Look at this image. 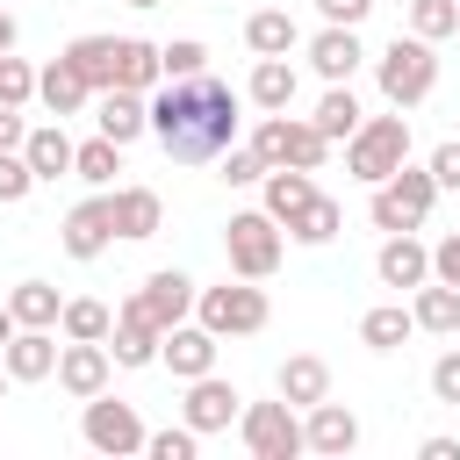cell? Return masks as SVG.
Listing matches in <instances>:
<instances>
[{
  "instance_id": "9c48e42d",
  "label": "cell",
  "mask_w": 460,
  "mask_h": 460,
  "mask_svg": "<svg viewBox=\"0 0 460 460\" xmlns=\"http://www.w3.org/2000/svg\"><path fill=\"white\" fill-rule=\"evenodd\" d=\"M86 446L93 453H108V460H122V453H144V417H137V402H115L108 388L101 395H86Z\"/></svg>"
},
{
  "instance_id": "e0dca14e",
  "label": "cell",
  "mask_w": 460,
  "mask_h": 460,
  "mask_svg": "<svg viewBox=\"0 0 460 460\" xmlns=\"http://www.w3.org/2000/svg\"><path fill=\"white\" fill-rule=\"evenodd\" d=\"M137 302H144V316H151L158 331H172V323H187V316H194V280H187L180 266H158V273L137 288Z\"/></svg>"
},
{
  "instance_id": "3957f363",
  "label": "cell",
  "mask_w": 460,
  "mask_h": 460,
  "mask_svg": "<svg viewBox=\"0 0 460 460\" xmlns=\"http://www.w3.org/2000/svg\"><path fill=\"white\" fill-rule=\"evenodd\" d=\"M402 158H410V115H402V108H395V115H367V122L345 137V172L367 180V187H381Z\"/></svg>"
},
{
  "instance_id": "9a60e30c",
  "label": "cell",
  "mask_w": 460,
  "mask_h": 460,
  "mask_svg": "<svg viewBox=\"0 0 460 460\" xmlns=\"http://www.w3.org/2000/svg\"><path fill=\"white\" fill-rule=\"evenodd\" d=\"M0 367H7V381H50L58 374V331L14 323V338L0 345Z\"/></svg>"
},
{
  "instance_id": "52a82bcc",
  "label": "cell",
  "mask_w": 460,
  "mask_h": 460,
  "mask_svg": "<svg viewBox=\"0 0 460 460\" xmlns=\"http://www.w3.org/2000/svg\"><path fill=\"white\" fill-rule=\"evenodd\" d=\"M252 151L266 158V165H302V172H316L323 158H331V137L309 122V115H259V129H252Z\"/></svg>"
},
{
  "instance_id": "f1b7e54d",
  "label": "cell",
  "mask_w": 460,
  "mask_h": 460,
  "mask_svg": "<svg viewBox=\"0 0 460 460\" xmlns=\"http://www.w3.org/2000/svg\"><path fill=\"white\" fill-rule=\"evenodd\" d=\"M165 79V65H158V43H144V36H115V86H137V93H151Z\"/></svg>"
},
{
  "instance_id": "681fc988",
  "label": "cell",
  "mask_w": 460,
  "mask_h": 460,
  "mask_svg": "<svg viewBox=\"0 0 460 460\" xmlns=\"http://www.w3.org/2000/svg\"><path fill=\"white\" fill-rule=\"evenodd\" d=\"M14 36H22V22H14V14L0 7V50H14Z\"/></svg>"
},
{
  "instance_id": "5b68a950",
  "label": "cell",
  "mask_w": 460,
  "mask_h": 460,
  "mask_svg": "<svg viewBox=\"0 0 460 460\" xmlns=\"http://www.w3.org/2000/svg\"><path fill=\"white\" fill-rule=\"evenodd\" d=\"M280 252H288V237H280V223H273L266 208H237V216H230L223 259H230L237 280H273V273H280Z\"/></svg>"
},
{
  "instance_id": "4fadbf2b",
  "label": "cell",
  "mask_w": 460,
  "mask_h": 460,
  "mask_svg": "<svg viewBox=\"0 0 460 460\" xmlns=\"http://www.w3.org/2000/svg\"><path fill=\"white\" fill-rule=\"evenodd\" d=\"M58 244H65L72 259H101V252L115 244V216H108V194H93V201L65 208V223H58Z\"/></svg>"
},
{
  "instance_id": "8fae6325",
  "label": "cell",
  "mask_w": 460,
  "mask_h": 460,
  "mask_svg": "<svg viewBox=\"0 0 460 460\" xmlns=\"http://www.w3.org/2000/svg\"><path fill=\"white\" fill-rule=\"evenodd\" d=\"M108 367H115V359H108L101 338H65V345H58V388H65L72 402L101 395V388H108Z\"/></svg>"
},
{
  "instance_id": "2e32d148",
  "label": "cell",
  "mask_w": 460,
  "mask_h": 460,
  "mask_svg": "<svg viewBox=\"0 0 460 460\" xmlns=\"http://www.w3.org/2000/svg\"><path fill=\"white\" fill-rule=\"evenodd\" d=\"M216 331L208 323H172L165 338H158V359L172 367V381H194V374H216Z\"/></svg>"
},
{
  "instance_id": "d6a6232c",
  "label": "cell",
  "mask_w": 460,
  "mask_h": 460,
  "mask_svg": "<svg viewBox=\"0 0 460 460\" xmlns=\"http://www.w3.org/2000/svg\"><path fill=\"white\" fill-rule=\"evenodd\" d=\"M65 58L79 65V79L101 93V86H115V36H72L65 43Z\"/></svg>"
},
{
  "instance_id": "f907efd6",
  "label": "cell",
  "mask_w": 460,
  "mask_h": 460,
  "mask_svg": "<svg viewBox=\"0 0 460 460\" xmlns=\"http://www.w3.org/2000/svg\"><path fill=\"white\" fill-rule=\"evenodd\" d=\"M7 338H14V316H7V302H0V345H7Z\"/></svg>"
},
{
  "instance_id": "7bdbcfd3",
  "label": "cell",
  "mask_w": 460,
  "mask_h": 460,
  "mask_svg": "<svg viewBox=\"0 0 460 460\" xmlns=\"http://www.w3.org/2000/svg\"><path fill=\"white\" fill-rule=\"evenodd\" d=\"M431 402H446V410H460V345L431 359Z\"/></svg>"
},
{
  "instance_id": "484cf974",
  "label": "cell",
  "mask_w": 460,
  "mask_h": 460,
  "mask_svg": "<svg viewBox=\"0 0 460 460\" xmlns=\"http://www.w3.org/2000/svg\"><path fill=\"white\" fill-rule=\"evenodd\" d=\"M244 101H252V108H266V115L295 108V65H288V58H259V65H252V79H244Z\"/></svg>"
},
{
  "instance_id": "ffe728a7",
  "label": "cell",
  "mask_w": 460,
  "mask_h": 460,
  "mask_svg": "<svg viewBox=\"0 0 460 460\" xmlns=\"http://www.w3.org/2000/svg\"><path fill=\"white\" fill-rule=\"evenodd\" d=\"M374 273H381V288H424V280H431V252H424L410 230H388Z\"/></svg>"
},
{
  "instance_id": "60d3db41",
  "label": "cell",
  "mask_w": 460,
  "mask_h": 460,
  "mask_svg": "<svg viewBox=\"0 0 460 460\" xmlns=\"http://www.w3.org/2000/svg\"><path fill=\"white\" fill-rule=\"evenodd\" d=\"M29 101H36V72H29V58L0 50V108H29Z\"/></svg>"
},
{
  "instance_id": "d4e9b609",
  "label": "cell",
  "mask_w": 460,
  "mask_h": 460,
  "mask_svg": "<svg viewBox=\"0 0 460 460\" xmlns=\"http://www.w3.org/2000/svg\"><path fill=\"white\" fill-rule=\"evenodd\" d=\"M410 316H417V331L460 338V288H446V280H424V288H410Z\"/></svg>"
},
{
  "instance_id": "7c38bea8",
  "label": "cell",
  "mask_w": 460,
  "mask_h": 460,
  "mask_svg": "<svg viewBox=\"0 0 460 460\" xmlns=\"http://www.w3.org/2000/svg\"><path fill=\"white\" fill-rule=\"evenodd\" d=\"M352 446H359V417H352L345 402H331V395H323V402H309V410H302V453L345 460Z\"/></svg>"
},
{
  "instance_id": "7a4b0ae2",
  "label": "cell",
  "mask_w": 460,
  "mask_h": 460,
  "mask_svg": "<svg viewBox=\"0 0 460 460\" xmlns=\"http://www.w3.org/2000/svg\"><path fill=\"white\" fill-rule=\"evenodd\" d=\"M374 79H381V101H388V108H417V101H431V86H438V50H431L424 36H395V43L374 58Z\"/></svg>"
},
{
  "instance_id": "4316f807",
  "label": "cell",
  "mask_w": 460,
  "mask_h": 460,
  "mask_svg": "<svg viewBox=\"0 0 460 460\" xmlns=\"http://www.w3.org/2000/svg\"><path fill=\"white\" fill-rule=\"evenodd\" d=\"M22 158H29L36 180H65V172H72V137H65V122L29 129V137H22Z\"/></svg>"
},
{
  "instance_id": "1f68e13d",
  "label": "cell",
  "mask_w": 460,
  "mask_h": 460,
  "mask_svg": "<svg viewBox=\"0 0 460 460\" xmlns=\"http://www.w3.org/2000/svg\"><path fill=\"white\" fill-rule=\"evenodd\" d=\"M410 331H417V316H410L402 302H381V309L359 316V345H367V352H395V345H410Z\"/></svg>"
},
{
  "instance_id": "d6986e66",
  "label": "cell",
  "mask_w": 460,
  "mask_h": 460,
  "mask_svg": "<svg viewBox=\"0 0 460 460\" xmlns=\"http://www.w3.org/2000/svg\"><path fill=\"white\" fill-rule=\"evenodd\" d=\"M108 216H115V237L144 244V237H158L165 201H158V187H115V194H108Z\"/></svg>"
},
{
  "instance_id": "816d5d0a",
  "label": "cell",
  "mask_w": 460,
  "mask_h": 460,
  "mask_svg": "<svg viewBox=\"0 0 460 460\" xmlns=\"http://www.w3.org/2000/svg\"><path fill=\"white\" fill-rule=\"evenodd\" d=\"M7 388H14V381H7V367H0V402H7Z\"/></svg>"
},
{
  "instance_id": "ba28073f",
  "label": "cell",
  "mask_w": 460,
  "mask_h": 460,
  "mask_svg": "<svg viewBox=\"0 0 460 460\" xmlns=\"http://www.w3.org/2000/svg\"><path fill=\"white\" fill-rule=\"evenodd\" d=\"M237 438H244V453L252 460H295L302 453V417H295V402H244L237 410Z\"/></svg>"
},
{
  "instance_id": "44dd1931",
  "label": "cell",
  "mask_w": 460,
  "mask_h": 460,
  "mask_svg": "<svg viewBox=\"0 0 460 460\" xmlns=\"http://www.w3.org/2000/svg\"><path fill=\"white\" fill-rule=\"evenodd\" d=\"M36 101H43V108H50V115L65 122V115H79V108L93 101V86H86V79H79V65H72V58L58 50V58H50L43 72H36Z\"/></svg>"
},
{
  "instance_id": "277c9868",
  "label": "cell",
  "mask_w": 460,
  "mask_h": 460,
  "mask_svg": "<svg viewBox=\"0 0 460 460\" xmlns=\"http://www.w3.org/2000/svg\"><path fill=\"white\" fill-rule=\"evenodd\" d=\"M431 201H438V180H431V165H395L381 187H374V201H367V223L374 230H424V216H431Z\"/></svg>"
},
{
  "instance_id": "f6af8a7d",
  "label": "cell",
  "mask_w": 460,
  "mask_h": 460,
  "mask_svg": "<svg viewBox=\"0 0 460 460\" xmlns=\"http://www.w3.org/2000/svg\"><path fill=\"white\" fill-rule=\"evenodd\" d=\"M431 280H446V288H460V230L431 244Z\"/></svg>"
},
{
  "instance_id": "f5cc1de1",
  "label": "cell",
  "mask_w": 460,
  "mask_h": 460,
  "mask_svg": "<svg viewBox=\"0 0 460 460\" xmlns=\"http://www.w3.org/2000/svg\"><path fill=\"white\" fill-rule=\"evenodd\" d=\"M129 7H158V0H129Z\"/></svg>"
},
{
  "instance_id": "b9f144b4",
  "label": "cell",
  "mask_w": 460,
  "mask_h": 460,
  "mask_svg": "<svg viewBox=\"0 0 460 460\" xmlns=\"http://www.w3.org/2000/svg\"><path fill=\"white\" fill-rule=\"evenodd\" d=\"M29 187H36V172H29V158H22V151H0V208H14V201H29Z\"/></svg>"
},
{
  "instance_id": "8992f818",
  "label": "cell",
  "mask_w": 460,
  "mask_h": 460,
  "mask_svg": "<svg viewBox=\"0 0 460 460\" xmlns=\"http://www.w3.org/2000/svg\"><path fill=\"white\" fill-rule=\"evenodd\" d=\"M266 316H273V302H266V288H259V280L194 288V323H208L216 338H252V331H266Z\"/></svg>"
},
{
  "instance_id": "db71d44e",
  "label": "cell",
  "mask_w": 460,
  "mask_h": 460,
  "mask_svg": "<svg viewBox=\"0 0 460 460\" xmlns=\"http://www.w3.org/2000/svg\"><path fill=\"white\" fill-rule=\"evenodd\" d=\"M453 7H460V0H453Z\"/></svg>"
},
{
  "instance_id": "30bf717a",
  "label": "cell",
  "mask_w": 460,
  "mask_h": 460,
  "mask_svg": "<svg viewBox=\"0 0 460 460\" xmlns=\"http://www.w3.org/2000/svg\"><path fill=\"white\" fill-rule=\"evenodd\" d=\"M237 410H244V395H237L223 374H194V381H187V402H180V424H194V431L208 438V431H230Z\"/></svg>"
},
{
  "instance_id": "ab89813d",
  "label": "cell",
  "mask_w": 460,
  "mask_h": 460,
  "mask_svg": "<svg viewBox=\"0 0 460 460\" xmlns=\"http://www.w3.org/2000/svg\"><path fill=\"white\" fill-rule=\"evenodd\" d=\"M144 453H151V460H194V453H201V431H194V424H165V431H144Z\"/></svg>"
},
{
  "instance_id": "7dc6e473",
  "label": "cell",
  "mask_w": 460,
  "mask_h": 460,
  "mask_svg": "<svg viewBox=\"0 0 460 460\" xmlns=\"http://www.w3.org/2000/svg\"><path fill=\"white\" fill-rule=\"evenodd\" d=\"M22 137H29L22 108H0V151H22Z\"/></svg>"
},
{
  "instance_id": "f546056e",
  "label": "cell",
  "mask_w": 460,
  "mask_h": 460,
  "mask_svg": "<svg viewBox=\"0 0 460 460\" xmlns=\"http://www.w3.org/2000/svg\"><path fill=\"white\" fill-rule=\"evenodd\" d=\"M309 122H316V129H323L331 144H345V137H352V129L367 122V108H359V93H352V79H338V86H331V93L316 101V115H309Z\"/></svg>"
},
{
  "instance_id": "c3c4849f",
  "label": "cell",
  "mask_w": 460,
  "mask_h": 460,
  "mask_svg": "<svg viewBox=\"0 0 460 460\" xmlns=\"http://www.w3.org/2000/svg\"><path fill=\"white\" fill-rule=\"evenodd\" d=\"M417 453H424V460H460V438H446V431H438V438H424Z\"/></svg>"
},
{
  "instance_id": "7402d4cb",
  "label": "cell",
  "mask_w": 460,
  "mask_h": 460,
  "mask_svg": "<svg viewBox=\"0 0 460 460\" xmlns=\"http://www.w3.org/2000/svg\"><path fill=\"white\" fill-rule=\"evenodd\" d=\"M273 395H280V402H295V410H309V402H323V395H331V367H323L316 352H288V359H280V374H273Z\"/></svg>"
},
{
  "instance_id": "cb8c5ba5",
  "label": "cell",
  "mask_w": 460,
  "mask_h": 460,
  "mask_svg": "<svg viewBox=\"0 0 460 460\" xmlns=\"http://www.w3.org/2000/svg\"><path fill=\"white\" fill-rule=\"evenodd\" d=\"M259 187H266V216H273L280 230H288V223L309 208V194H316V180H309L302 165H266V180H259Z\"/></svg>"
},
{
  "instance_id": "e575fe53",
  "label": "cell",
  "mask_w": 460,
  "mask_h": 460,
  "mask_svg": "<svg viewBox=\"0 0 460 460\" xmlns=\"http://www.w3.org/2000/svg\"><path fill=\"white\" fill-rule=\"evenodd\" d=\"M338 230H345V208H338L331 194H309V208L288 223V237H295V244H331Z\"/></svg>"
},
{
  "instance_id": "6da1fadb",
  "label": "cell",
  "mask_w": 460,
  "mask_h": 460,
  "mask_svg": "<svg viewBox=\"0 0 460 460\" xmlns=\"http://www.w3.org/2000/svg\"><path fill=\"white\" fill-rule=\"evenodd\" d=\"M144 115H151V137L172 165H216L230 144H237V93L208 72L194 79H158L144 93Z\"/></svg>"
},
{
  "instance_id": "603a6c76",
  "label": "cell",
  "mask_w": 460,
  "mask_h": 460,
  "mask_svg": "<svg viewBox=\"0 0 460 460\" xmlns=\"http://www.w3.org/2000/svg\"><path fill=\"white\" fill-rule=\"evenodd\" d=\"M101 137H115V144H137V137H151V115H144V93L137 86H101Z\"/></svg>"
},
{
  "instance_id": "4dcf8cb0",
  "label": "cell",
  "mask_w": 460,
  "mask_h": 460,
  "mask_svg": "<svg viewBox=\"0 0 460 460\" xmlns=\"http://www.w3.org/2000/svg\"><path fill=\"white\" fill-rule=\"evenodd\" d=\"M58 309H65V295L50 280H14V295H7V316L36 323V331H58Z\"/></svg>"
},
{
  "instance_id": "8d00e7d4",
  "label": "cell",
  "mask_w": 460,
  "mask_h": 460,
  "mask_svg": "<svg viewBox=\"0 0 460 460\" xmlns=\"http://www.w3.org/2000/svg\"><path fill=\"white\" fill-rule=\"evenodd\" d=\"M453 29H460V7H453V0H410V36L446 43Z\"/></svg>"
},
{
  "instance_id": "ee69618b",
  "label": "cell",
  "mask_w": 460,
  "mask_h": 460,
  "mask_svg": "<svg viewBox=\"0 0 460 460\" xmlns=\"http://www.w3.org/2000/svg\"><path fill=\"white\" fill-rule=\"evenodd\" d=\"M424 165H431V180H438V194H460V137H446V144H438V151H431Z\"/></svg>"
},
{
  "instance_id": "f35d334b",
  "label": "cell",
  "mask_w": 460,
  "mask_h": 460,
  "mask_svg": "<svg viewBox=\"0 0 460 460\" xmlns=\"http://www.w3.org/2000/svg\"><path fill=\"white\" fill-rule=\"evenodd\" d=\"M216 180H223V187H259V180H266V158H259L252 144H230V151L216 158Z\"/></svg>"
},
{
  "instance_id": "83f0119b",
  "label": "cell",
  "mask_w": 460,
  "mask_h": 460,
  "mask_svg": "<svg viewBox=\"0 0 460 460\" xmlns=\"http://www.w3.org/2000/svg\"><path fill=\"white\" fill-rule=\"evenodd\" d=\"M244 43H252V58H288V50L302 43V29H295L288 7H259V14L244 22Z\"/></svg>"
},
{
  "instance_id": "74e56055",
  "label": "cell",
  "mask_w": 460,
  "mask_h": 460,
  "mask_svg": "<svg viewBox=\"0 0 460 460\" xmlns=\"http://www.w3.org/2000/svg\"><path fill=\"white\" fill-rule=\"evenodd\" d=\"M158 65H165V79H194V72H208V43H201V36L158 43Z\"/></svg>"
},
{
  "instance_id": "ac0fdd59",
  "label": "cell",
  "mask_w": 460,
  "mask_h": 460,
  "mask_svg": "<svg viewBox=\"0 0 460 460\" xmlns=\"http://www.w3.org/2000/svg\"><path fill=\"white\" fill-rule=\"evenodd\" d=\"M309 65L338 86V79H352L359 65H367V43H359V29H345V22H323L316 36H309Z\"/></svg>"
},
{
  "instance_id": "d590c367",
  "label": "cell",
  "mask_w": 460,
  "mask_h": 460,
  "mask_svg": "<svg viewBox=\"0 0 460 460\" xmlns=\"http://www.w3.org/2000/svg\"><path fill=\"white\" fill-rule=\"evenodd\" d=\"M58 331H65V338H101V345H108L115 309H108V302H93V295H72V302L58 309Z\"/></svg>"
},
{
  "instance_id": "5bb4252c",
  "label": "cell",
  "mask_w": 460,
  "mask_h": 460,
  "mask_svg": "<svg viewBox=\"0 0 460 460\" xmlns=\"http://www.w3.org/2000/svg\"><path fill=\"white\" fill-rule=\"evenodd\" d=\"M158 338H165V331H158V323L144 316V302L129 295V302L115 309V331H108V359H115V367H151V359H158Z\"/></svg>"
},
{
  "instance_id": "836d02e7",
  "label": "cell",
  "mask_w": 460,
  "mask_h": 460,
  "mask_svg": "<svg viewBox=\"0 0 460 460\" xmlns=\"http://www.w3.org/2000/svg\"><path fill=\"white\" fill-rule=\"evenodd\" d=\"M115 172H122V144H115V137H86V144H72V180L108 187Z\"/></svg>"
},
{
  "instance_id": "bcb514c9",
  "label": "cell",
  "mask_w": 460,
  "mask_h": 460,
  "mask_svg": "<svg viewBox=\"0 0 460 460\" xmlns=\"http://www.w3.org/2000/svg\"><path fill=\"white\" fill-rule=\"evenodd\" d=\"M316 14H323V22H345V29H359V22L374 14V0H316Z\"/></svg>"
}]
</instances>
